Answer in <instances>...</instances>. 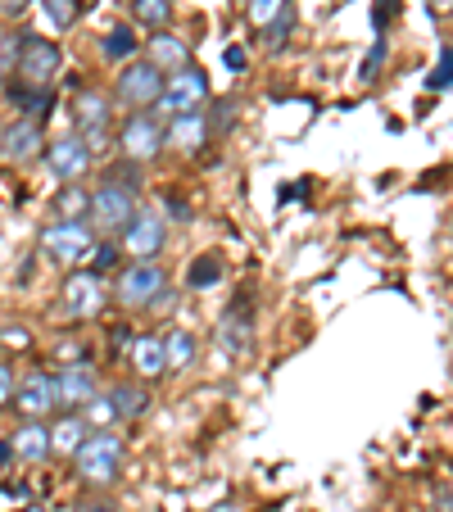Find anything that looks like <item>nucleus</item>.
<instances>
[{
    "label": "nucleus",
    "mask_w": 453,
    "mask_h": 512,
    "mask_svg": "<svg viewBox=\"0 0 453 512\" xmlns=\"http://www.w3.org/2000/svg\"><path fill=\"white\" fill-rule=\"evenodd\" d=\"M73 463H78V476L87 485H114L118 472H123V435L118 431H91L78 445Z\"/></svg>",
    "instance_id": "1"
},
{
    "label": "nucleus",
    "mask_w": 453,
    "mask_h": 512,
    "mask_svg": "<svg viewBox=\"0 0 453 512\" xmlns=\"http://www.w3.org/2000/svg\"><path fill=\"white\" fill-rule=\"evenodd\" d=\"M204 100H209V78L186 64L173 78H164V91H159V100L150 109H155V118H177V114H200Z\"/></svg>",
    "instance_id": "2"
},
{
    "label": "nucleus",
    "mask_w": 453,
    "mask_h": 512,
    "mask_svg": "<svg viewBox=\"0 0 453 512\" xmlns=\"http://www.w3.org/2000/svg\"><path fill=\"white\" fill-rule=\"evenodd\" d=\"M132 213H136V195L123 191V186H114V182H100L87 200V218L109 236L123 232V227L132 223Z\"/></svg>",
    "instance_id": "3"
},
{
    "label": "nucleus",
    "mask_w": 453,
    "mask_h": 512,
    "mask_svg": "<svg viewBox=\"0 0 453 512\" xmlns=\"http://www.w3.org/2000/svg\"><path fill=\"white\" fill-rule=\"evenodd\" d=\"M168 290L164 268L159 263H132V268L118 272V286L114 295L127 304V309H155V300Z\"/></svg>",
    "instance_id": "4"
},
{
    "label": "nucleus",
    "mask_w": 453,
    "mask_h": 512,
    "mask_svg": "<svg viewBox=\"0 0 453 512\" xmlns=\"http://www.w3.org/2000/svg\"><path fill=\"white\" fill-rule=\"evenodd\" d=\"M41 250L55 263H82L96 250V236H91L87 223H64V218H59V223H50L46 232H41Z\"/></svg>",
    "instance_id": "5"
},
{
    "label": "nucleus",
    "mask_w": 453,
    "mask_h": 512,
    "mask_svg": "<svg viewBox=\"0 0 453 512\" xmlns=\"http://www.w3.org/2000/svg\"><path fill=\"white\" fill-rule=\"evenodd\" d=\"M118 100L132 109H150L159 100V91H164V73H159L150 59H132V64L118 73Z\"/></svg>",
    "instance_id": "6"
},
{
    "label": "nucleus",
    "mask_w": 453,
    "mask_h": 512,
    "mask_svg": "<svg viewBox=\"0 0 453 512\" xmlns=\"http://www.w3.org/2000/svg\"><path fill=\"white\" fill-rule=\"evenodd\" d=\"M118 145H123V155L132 159V164H145V159H155L159 150H164V123H159L155 114L136 109L123 123V132H118Z\"/></svg>",
    "instance_id": "7"
},
{
    "label": "nucleus",
    "mask_w": 453,
    "mask_h": 512,
    "mask_svg": "<svg viewBox=\"0 0 453 512\" xmlns=\"http://www.w3.org/2000/svg\"><path fill=\"white\" fill-rule=\"evenodd\" d=\"M59 64H64L59 46L55 41H41V37H23L19 59H14V68H19V78L28 82V87H50L55 73H59Z\"/></svg>",
    "instance_id": "8"
},
{
    "label": "nucleus",
    "mask_w": 453,
    "mask_h": 512,
    "mask_svg": "<svg viewBox=\"0 0 453 512\" xmlns=\"http://www.w3.org/2000/svg\"><path fill=\"white\" fill-rule=\"evenodd\" d=\"M50 390H55V408H73L78 413L87 399L100 395V377L91 363H68V368H59L50 377Z\"/></svg>",
    "instance_id": "9"
},
{
    "label": "nucleus",
    "mask_w": 453,
    "mask_h": 512,
    "mask_svg": "<svg viewBox=\"0 0 453 512\" xmlns=\"http://www.w3.org/2000/svg\"><path fill=\"white\" fill-rule=\"evenodd\" d=\"M164 241H168L164 218H159V213H150V209H136L132 223L123 227V250L132 254L136 263H150L159 250H164Z\"/></svg>",
    "instance_id": "10"
},
{
    "label": "nucleus",
    "mask_w": 453,
    "mask_h": 512,
    "mask_svg": "<svg viewBox=\"0 0 453 512\" xmlns=\"http://www.w3.org/2000/svg\"><path fill=\"white\" fill-rule=\"evenodd\" d=\"M14 408H19L28 422H41L46 413H55V390H50V372H37L32 368L23 381H14Z\"/></svg>",
    "instance_id": "11"
},
{
    "label": "nucleus",
    "mask_w": 453,
    "mask_h": 512,
    "mask_svg": "<svg viewBox=\"0 0 453 512\" xmlns=\"http://www.w3.org/2000/svg\"><path fill=\"white\" fill-rule=\"evenodd\" d=\"M218 340H222V349H227L232 358L250 354V349H254V309H250V300H236L232 309L222 313Z\"/></svg>",
    "instance_id": "12"
},
{
    "label": "nucleus",
    "mask_w": 453,
    "mask_h": 512,
    "mask_svg": "<svg viewBox=\"0 0 453 512\" xmlns=\"http://www.w3.org/2000/svg\"><path fill=\"white\" fill-rule=\"evenodd\" d=\"M46 168L59 177V182H82L91 168V155H87V145L78 141V136H64V141H55L46 150Z\"/></svg>",
    "instance_id": "13"
},
{
    "label": "nucleus",
    "mask_w": 453,
    "mask_h": 512,
    "mask_svg": "<svg viewBox=\"0 0 453 512\" xmlns=\"http://www.w3.org/2000/svg\"><path fill=\"white\" fill-rule=\"evenodd\" d=\"M164 145L182 150V155H200L204 145H209V123H204V114H177V118H168Z\"/></svg>",
    "instance_id": "14"
},
{
    "label": "nucleus",
    "mask_w": 453,
    "mask_h": 512,
    "mask_svg": "<svg viewBox=\"0 0 453 512\" xmlns=\"http://www.w3.org/2000/svg\"><path fill=\"white\" fill-rule=\"evenodd\" d=\"M100 277L96 272H73L68 277V286H64V309L73 313V318H91V313L100 309Z\"/></svg>",
    "instance_id": "15"
},
{
    "label": "nucleus",
    "mask_w": 453,
    "mask_h": 512,
    "mask_svg": "<svg viewBox=\"0 0 453 512\" xmlns=\"http://www.w3.org/2000/svg\"><path fill=\"white\" fill-rule=\"evenodd\" d=\"M14 458H23V463H46L55 449H50V426L46 422H23L19 431H14L10 440Z\"/></svg>",
    "instance_id": "16"
},
{
    "label": "nucleus",
    "mask_w": 453,
    "mask_h": 512,
    "mask_svg": "<svg viewBox=\"0 0 453 512\" xmlns=\"http://www.w3.org/2000/svg\"><path fill=\"white\" fill-rule=\"evenodd\" d=\"M0 150H5V159H10V164H23V159H32L41 150V123H32V118L14 123L10 132L0 136Z\"/></svg>",
    "instance_id": "17"
},
{
    "label": "nucleus",
    "mask_w": 453,
    "mask_h": 512,
    "mask_svg": "<svg viewBox=\"0 0 453 512\" xmlns=\"http://www.w3.org/2000/svg\"><path fill=\"white\" fill-rule=\"evenodd\" d=\"M150 46V64L159 68V73H177V68L191 64V50H186L182 37H173V32H155V37L145 41Z\"/></svg>",
    "instance_id": "18"
},
{
    "label": "nucleus",
    "mask_w": 453,
    "mask_h": 512,
    "mask_svg": "<svg viewBox=\"0 0 453 512\" xmlns=\"http://www.w3.org/2000/svg\"><path fill=\"white\" fill-rule=\"evenodd\" d=\"M132 368H136V377H145V381H155V377H164V340L159 336H136L132 340Z\"/></svg>",
    "instance_id": "19"
},
{
    "label": "nucleus",
    "mask_w": 453,
    "mask_h": 512,
    "mask_svg": "<svg viewBox=\"0 0 453 512\" xmlns=\"http://www.w3.org/2000/svg\"><path fill=\"white\" fill-rule=\"evenodd\" d=\"M73 123H78V132L109 127V96L105 91H82V96H73Z\"/></svg>",
    "instance_id": "20"
},
{
    "label": "nucleus",
    "mask_w": 453,
    "mask_h": 512,
    "mask_svg": "<svg viewBox=\"0 0 453 512\" xmlns=\"http://www.w3.org/2000/svg\"><path fill=\"white\" fill-rule=\"evenodd\" d=\"M195 358H200V345H195V336L191 331H168L164 336V368L168 372H186V368H195Z\"/></svg>",
    "instance_id": "21"
},
{
    "label": "nucleus",
    "mask_w": 453,
    "mask_h": 512,
    "mask_svg": "<svg viewBox=\"0 0 453 512\" xmlns=\"http://www.w3.org/2000/svg\"><path fill=\"white\" fill-rule=\"evenodd\" d=\"M87 435H91V426L82 422L78 413H68V417H59V422L50 426V449H59V454L73 458V454H78V445L87 440Z\"/></svg>",
    "instance_id": "22"
},
{
    "label": "nucleus",
    "mask_w": 453,
    "mask_h": 512,
    "mask_svg": "<svg viewBox=\"0 0 453 512\" xmlns=\"http://www.w3.org/2000/svg\"><path fill=\"white\" fill-rule=\"evenodd\" d=\"M109 404H114L118 422H123V417H141L145 408H150V390L136 386V381H127V386H114V390H109Z\"/></svg>",
    "instance_id": "23"
},
{
    "label": "nucleus",
    "mask_w": 453,
    "mask_h": 512,
    "mask_svg": "<svg viewBox=\"0 0 453 512\" xmlns=\"http://www.w3.org/2000/svg\"><path fill=\"white\" fill-rule=\"evenodd\" d=\"M100 50H105V59H136L141 41L132 37V28H127V23H114V28L105 32V41H100Z\"/></svg>",
    "instance_id": "24"
},
{
    "label": "nucleus",
    "mask_w": 453,
    "mask_h": 512,
    "mask_svg": "<svg viewBox=\"0 0 453 512\" xmlns=\"http://www.w3.org/2000/svg\"><path fill=\"white\" fill-rule=\"evenodd\" d=\"M290 32H295V10H290V0H286L277 19L263 28V46H268L272 55H281V50H286V41H290Z\"/></svg>",
    "instance_id": "25"
},
{
    "label": "nucleus",
    "mask_w": 453,
    "mask_h": 512,
    "mask_svg": "<svg viewBox=\"0 0 453 512\" xmlns=\"http://www.w3.org/2000/svg\"><path fill=\"white\" fill-rule=\"evenodd\" d=\"M87 200H91V195L82 191L78 182H68L64 191L55 195V209H59V218H64V223H82V213H87Z\"/></svg>",
    "instance_id": "26"
},
{
    "label": "nucleus",
    "mask_w": 453,
    "mask_h": 512,
    "mask_svg": "<svg viewBox=\"0 0 453 512\" xmlns=\"http://www.w3.org/2000/svg\"><path fill=\"white\" fill-rule=\"evenodd\" d=\"M78 417H82L87 426H96V431H114V422H118V413H114V404H109V395L87 399V404L78 408Z\"/></svg>",
    "instance_id": "27"
},
{
    "label": "nucleus",
    "mask_w": 453,
    "mask_h": 512,
    "mask_svg": "<svg viewBox=\"0 0 453 512\" xmlns=\"http://www.w3.org/2000/svg\"><path fill=\"white\" fill-rule=\"evenodd\" d=\"M132 14L145 23V28L164 32L168 19H173V5H168V0H132Z\"/></svg>",
    "instance_id": "28"
},
{
    "label": "nucleus",
    "mask_w": 453,
    "mask_h": 512,
    "mask_svg": "<svg viewBox=\"0 0 453 512\" xmlns=\"http://www.w3.org/2000/svg\"><path fill=\"white\" fill-rule=\"evenodd\" d=\"M46 14L55 28H73L78 23V0H46Z\"/></svg>",
    "instance_id": "29"
},
{
    "label": "nucleus",
    "mask_w": 453,
    "mask_h": 512,
    "mask_svg": "<svg viewBox=\"0 0 453 512\" xmlns=\"http://www.w3.org/2000/svg\"><path fill=\"white\" fill-rule=\"evenodd\" d=\"M218 277H222V263L213 259V254H204V259L191 263V286H213Z\"/></svg>",
    "instance_id": "30"
},
{
    "label": "nucleus",
    "mask_w": 453,
    "mask_h": 512,
    "mask_svg": "<svg viewBox=\"0 0 453 512\" xmlns=\"http://www.w3.org/2000/svg\"><path fill=\"white\" fill-rule=\"evenodd\" d=\"M19 46H23L19 32L0 28V73H10V68H14V59H19Z\"/></svg>",
    "instance_id": "31"
},
{
    "label": "nucleus",
    "mask_w": 453,
    "mask_h": 512,
    "mask_svg": "<svg viewBox=\"0 0 453 512\" xmlns=\"http://www.w3.org/2000/svg\"><path fill=\"white\" fill-rule=\"evenodd\" d=\"M281 5H286V0H250V19H254V28H268V23L281 14Z\"/></svg>",
    "instance_id": "32"
},
{
    "label": "nucleus",
    "mask_w": 453,
    "mask_h": 512,
    "mask_svg": "<svg viewBox=\"0 0 453 512\" xmlns=\"http://www.w3.org/2000/svg\"><path fill=\"white\" fill-rule=\"evenodd\" d=\"M449 68H453V55H449V46H440V64H435V73H431V91L449 87Z\"/></svg>",
    "instance_id": "33"
},
{
    "label": "nucleus",
    "mask_w": 453,
    "mask_h": 512,
    "mask_svg": "<svg viewBox=\"0 0 453 512\" xmlns=\"http://www.w3.org/2000/svg\"><path fill=\"white\" fill-rule=\"evenodd\" d=\"M91 254H96V272H109V268H118V245H114V241H100V245H96V250H91Z\"/></svg>",
    "instance_id": "34"
},
{
    "label": "nucleus",
    "mask_w": 453,
    "mask_h": 512,
    "mask_svg": "<svg viewBox=\"0 0 453 512\" xmlns=\"http://www.w3.org/2000/svg\"><path fill=\"white\" fill-rule=\"evenodd\" d=\"M232 100H218V109H213V114H218V118H204V123H209V132H213V127H218V132H227V127H232Z\"/></svg>",
    "instance_id": "35"
},
{
    "label": "nucleus",
    "mask_w": 453,
    "mask_h": 512,
    "mask_svg": "<svg viewBox=\"0 0 453 512\" xmlns=\"http://www.w3.org/2000/svg\"><path fill=\"white\" fill-rule=\"evenodd\" d=\"M381 59H386V41H376L372 55L363 59V82H372V78H376V68H381Z\"/></svg>",
    "instance_id": "36"
},
{
    "label": "nucleus",
    "mask_w": 453,
    "mask_h": 512,
    "mask_svg": "<svg viewBox=\"0 0 453 512\" xmlns=\"http://www.w3.org/2000/svg\"><path fill=\"white\" fill-rule=\"evenodd\" d=\"M10 399H14V372L0 363V408L10 404Z\"/></svg>",
    "instance_id": "37"
},
{
    "label": "nucleus",
    "mask_w": 453,
    "mask_h": 512,
    "mask_svg": "<svg viewBox=\"0 0 453 512\" xmlns=\"http://www.w3.org/2000/svg\"><path fill=\"white\" fill-rule=\"evenodd\" d=\"M73 512H118V508H114L109 499H87V503H78Z\"/></svg>",
    "instance_id": "38"
},
{
    "label": "nucleus",
    "mask_w": 453,
    "mask_h": 512,
    "mask_svg": "<svg viewBox=\"0 0 453 512\" xmlns=\"http://www.w3.org/2000/svg\"><path fill=\"white\" fill-rule=\"evenodd\" d=\"M28 5H32V0H0V14H10V19H14V14H23Z\"/></svg>",
    "instance_id": "39"
},
{
    "label": "nucleus",
    "mask_w": 453,
    "mask_h": 512,
    "mask_svg": "<svg viewBox=\"0 0 453 512\" xmlns=\"http://www.w3.org/2000/svg\"><path fill=\"white\" fill-rule=\"evenodd\" d=\"M453 508V494H449V485H440L435 490V512H449Z\"/></svg>",
    "instance_id": "40"
},
{
    "label": "nucleus",
    "mask_w": 453,
    "mask_h": 512,
    "mask_svg": "<svg viewBox=\"0 0 453 512\" xmlns=\"http://www.w3.org/2000/svg\"><path fill=\"white\" fill-rule=\"evenodd\" d=\"M227 64H232V68H245V50H227Z\"/></svg>",
    "instance_id": "41"
},
{
    "label": "nucleus",
    "mask_w": 453,
    "mask_h": 512,
    "mask_svg": "<svg viewBox=\"0 0 453 512\" xmlns=\"http://www.w3.org/2000/svg\"><path fill=\"white\" fill-rule=\"evenodd\" d=\"M209 512H241V508H236V503H213Z\"/></svg>",
    "instance_id": "42"
},
{
    "label": "nucleus",
    "mask_w": 453,
    "mask_h": 512,
    "mask_svg": "<svg viewBox=\"0 0 453 512\" xmlns=\"http://www.w3.org/2000/svg\"><path fill=\"white\" fill-rule=\"evenodd\" d=\"M5 458H14V449H10V445H0V463H5Z\"/></svg>",
    "instance_id": "43"
},
{
    "label": "nucleus",
    "mask_w": 453,
    "mask_h": 512,
    "mask_svg": "<svg viewBox=\"0 0 453 512\" xmlns=\"http://www.w3.org/2000/svg\"><path fill=\"white\" fill-rule=\"evenodd\" d=\"M5 78H10V73H0V82H5Z\"/></svg>",
    "instance_id": "44"
}]
</instances>
